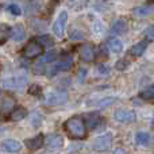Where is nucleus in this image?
<instances>
[{
	"label": "nucleus",
	"mask_w": 154,
	"mask_h": 154,
	"mask_svg": "<svg viewBox=\"0 0 154 154\" xmlns=\"http://www.w3.org/2000/svg\"><path fill=\"white\" fill-rule=\"evenodd\" d=\"M65 130L73 139H84L87 137V125L81 116H73L65 122Z\"/></svg>",
	"instance_id": "f257e3e1"
},
{
	"label": "nucleus",
	"mask_w": 154,
	"mask_h": 154,
	"mask_svg": "<svg viewBox=\"0 0 154 154\" xmlns=\"http://www.w3.org/2000/svg\"><path fill=\"white\" fill-rule=\"evenodd\" d=\"M73 68V58L70 54H66L65 57H62L61 61H58L57 64H54L53 66L49 69V77H54L56 75H58L60 72H68Z\"/></svg>",
	"instance_id": "f03ea898"
},
{
	"label": "nucleus",
	"mask_w": 154,
	"mask_h": 154,
	"mask_svg": "<svg viewBox=\"0 0 154 154\" xmlns=\"http://www.w3.org/2000/svg\"><path fill=\"white\" fill-rule=\"evenodd\" d=\"M43 53V46L38 42L37 39L30 41L26 45V48L23 49V56L29 60H34L37 57H39Z\"/></svg>",
	"instance_id": "7ed1b4c3"
},
{
	"label": "nucleus",
	"mask_w": 154,
	"mask_h": 154,
	"mask_svg": "<svg viewBox=\"0 0 154 154\" xmlns=\"http://www.w3.org/2000/svg\"><path fill=\"white\" fill-rule=\"evenodd\" d=\"M66 23H68V11L62 10L60 12V15L57 16L56 22L53 23V32L56 37L62 38L65 34V29H66Z\"/></svg>",
	"instance_id": "20e7f679"
},
{
	"label": "nucleus",
	"mask_w": 154,
	"mask_h": 154,
	"mask_svg": "<svg viewBox=\"0 0 154 154\" xmlns=\"http://www.w3.org/2000/svg\"><path fill=\"white\" fill-rule=\"evenodd\" d=\"M26 82H27V76L16 75L5 79L3 81V85H4V88H8V89H22L26 85Z\"/></svg>",
	"instance_id": "39448f33"
},
{
	"label": "nucleus",
	"mask_w": 154,
	"mask_h": 154,
	"mask_svg": "<svg viewBox=\"0 0 154 154\" xmlns=\"http://www.w3.org/2000/svg\"><path fill=\"white\" fill-rule=\"evenodd\" d=\"M69 100V95L64 91H57V92H50L46 96V103L49 106H62Z\"/></svg>",
	"instance_id": "423d86ee"
},
{
	"label": "nucleus",
	"mask_w": 154,
	"mask_h": 154,
	"mask_svg": "<svg viewBox=\"0 0 154 154\" xmlns=\"http://www.w3.org/2000/svg\"><path fill=\"white\" fill-rule=\"evenodd\" d=\"M112 145V135L111 134H106V135H100L93 141L92 149L96 152H106L111 147Z\"/></svg>",
	"instance_id": "0eeeda50"
},
{
	"label": "nucleus",
	"mask_w": 154,
	"mask_h": 154,
	"mask_svg": "<svg viewBox=\"0 0 154 154\" xmlns=\"http://www.w3.org/2000/svg\"><path fill=\"white\" fill-rule=\"evenodd\" d=\"M45 145L49 150H58L64 146V138L60 134H50L45 138Z\"/></svg>",
	"instance_id": "6e6552de"
},
{
	"label": "nucleus",
	"mask_w": 154,
	"mask_h": 154,
	"mask_svg": "<svg viewBox=\"0 0 154 154\" xmlns=\"http://www.w3.org/2000/svg\"><path fill=\"white\" fill-rule=\"evenodd\" d=\"M114 119L116 122L120 123H131L135 120V114L130 109H125V108H119L115 111L114 114Z\"/></svg>",
	"instance_id": "1a4fd4ad"
},
{
	"label": "nucleus",
	"mask_w": 154,
	"mask_h": 154,
	"mask_svg": "<svg viewBox=\"0 0 154 154\" xmlns=\"http://www.w3.org/2000/svg\"><path fill=\"white\" fill-rule=\"evenodd\" d=\"M95 46L92 43H85V45L80 46L79 48V56L82 61L91 62L95 60Z\"/></svg>",
	"instance_id": "9d476101"
},
{
	"label": "nucleus",
	"mask_w": 154,
	"mask_h": 154,
	"mask_svg": "<svg viewBox=\"0 0 154 154\" xmlns=\"http://www.w3.org/2000/svg\"><path fill=\"white\" fill-rule=\"evenodd\" d=\"M2 147H3V150H5L8 153H19L23 146L16 139H5V141L2 142Z\"/></svg>",
	"instance_id": "9b49d317"
},
{
	"label": "nucleus",
	"mask_w": 154,
	"mask_h": 154,
	"mask_svg": "<svg viewBox=\"0 0 154 154\" xmlns=\"http://www.w3.org/2000/svg\"><path fill=\"white\" fill-rule=\"evenodd\" d=\"M10 37L15 42H22L26 38V29L23 27V24H15L14 27H11Z\"/></svg>",
	"instance_id": "f8f14e48"
},
{
	"label": "nucleus",
	"mask_w": 154,
	"mask_h": 154,
	"mask_svg": "<svg viewBox=\"0 0 154 154\" xmlns=\"http://www.w3.org/2000/svg\"><path fill=\"white\" fill-rule=\"evenodd\" d=\"M24 143H26V146L29 150H38L43 146V143H45V137H43V134H38V135H35L34 138L27 139Z\"/></svg>",
	"instance_id": "ddd939ff"
},
{
	"label": "nucleus",
	"mask_w": 154,
	"mask_h": 154,
	"mask_svg": "<svg viewBox=\"0 0 154 154\" xmlns=\"http://www.w3.org/2000/svg\"><path fill=\"white\" fill-rule=\"evenodd\" d=\"M127 27H128L127 22H126L125 19L119 18V19H116V20L112 23L111 32L112 34H116V35H123L126 31H127Z\"/></svg>",
	"instance_id": "4468645a"
},
{
	"label": "nucleus",
	"mask_w": 154,
	"mask_h": 154,
	"mask_svg": "<svg viewBox=\"0 0 154 154\" xmlns=\"http://www.w3.org/2000/svg\"><path fill=\"white\" fill-rule=\"evenodd\" d=\"M154 12V8L152 5H138V7L133 8V15L135 18H146V16L152 15Z\"/></svg>",
	"instance_id": "2eb2a0df"
},
{
	"label": "nucleus",
	"mask_w": 154,
	"mask_h": 154,
	"mask_svg": "<svg viewBox=\"0 0 154 154\" xmlns=\"http://www.w3.org/2000/svg\"><path fill=\"white\" fill-rule=\"evenodd\" d=\"M27 116V109L24 107H15L10 111V120L12 122H19V120H23Z\"/></svg>",
	"instance_id": "dca6fc26"
},
{
	"label": "nucleus",
	"mask_w": 154,
	"mask_h": 154,
	"mask_svg": "<svg viewBox=\"0 0 154 154\" xmlns=\"http://www.w3.org/2000/svg\"><path fill=\"white\" fill-rule=\"evenodd\" d=\"M147 41L145 39V41H141V42H138V43H135V45L131 48V56L133 57H141L142 54L145 53V50L147 49Z\"/></svg>",
	"instance_id": "f3484780"
},
{
	"label": "nucleus",
	"mask_w": 154,
	"mask_h": 154,
	"mask_svg": "<svg viewBox=\"0 0 154 154\" xmlns=\"http://www.w3.org/2000/svg\"><path fill=\"white\" fill-rule=\"evenodd\" d=\"M104 122H106V119L97 114H92L88 116V125L91 128H99V125H103Z\"/></svg>",
	"instance_id": "a211bd4d"
},
{
	"label": "nucleus",
	"mask_w": 154,
	"mask_h": 154,
	"mask_svg": "<svg viewBox=\"0 0 154 154\" xmlns=\"http://www.w3.org/2000/svg\"><path fill=\"white\" fill-rule=\"evenodd\" d=\"M135 142L138 145H141V146H146V145H149V142H150V134L145 133V131H139V133H137V135H135Z\"/></svg>",
	"instance_id": "6ab92c4d"
},
{
	"label": "nucleus",
	"mask_w": 154,
	"mask_h": 154,
	"mask_svg": "<svg viewBox=\"0 0 154 154\" xmlns=\"http://www.w3.org/2000/svg\"><path fill=\"white\" fill-rule=\"evenodd\" d=\"M108 48L111 49L114 53H120V51L123 50V43L120 39H118V38H111V39L108 41Z\"/></svg>",
	"instance_id": "aec40b11"
},
{
	"label": "nucleus",
	"mask_w": 154,
	"mask_h": 154,
	"mask_svg": "<svg viewBox=\"0 0 154 154\" xmlns=\"http://www.w3.org/2000/svg\"><path fill=\"white\" fill-rule=\"evenodd\" d=\"M41 64H50V62H54L57 60V51L54 50H50L48 51L46 54H41Z\"/></svg>",
	"instance_id": "412c9836"
},
{
	"label": "nucleus",
	"mask_w": 154,
	"mask_h": 154,
	"mask_svg": "<svg viewBox=\"0 0 154 154\" xmlns=\"http://www.w3.org/2000/svg\"><path fill=\"white\" fill-rule=\"evenodd\" d=\"M10 31H11V29L7 24H2L0 26V45L5 43V41L10 38Z\"/></svg>",
	"instance_id": "4be33fe9"
},
{
	"label": "nucleus",
	"mask_w": 154,
	"mask_h": 154,
	"mask_svg": "<svg viewBox=\"0 0 154 154\" xmlns=\"http://www.w3.org/2000/svg\"><path fill=\"white\" fill-rule=\"evenodd\" d=\"M118 99L114 97V96H108V97H104L101 99V100H99L97 103V107H100V108H107V107H111L114 103H116Z\"/></svg>",
	"instance_id": "5701e85b"
},
{
	"label": "nucleus",
	"mask_w": 154,
	"mask_h": 154,
	"mask_svg": "<svg viewBox=\"0 0 154 154\" xmlns=\"http://www.w3.org/2000/svg\"><path fill=\"white\" fill-rule=\"evenodd\" d=\"M14 106H15V100L8 96V97L4 99V101H3V104H2V111L3 112H10L11 109L14 108Z\"/></svg>",
	"instance_id": "b1692460"
},
{
	"label": "nucleus",
	"mask_w": 154,
	"mask_h": 154,
	"mask_svg": "<svg viewBox=\"0 0 154 154\" xmlns=\"http://www.w3.org/2000/svg\"><path fill=\"white\" fill-rule=\"evenodd\" d=\"M139 97L143 99V100H152V99H154V85L142 91V92L139 93Z\"/></svg>",
	"instance_id": "393cba45"
},
{
	"label": "nucleus",
	"mask_w": 154,
	"mask_h": 154,
	"mask_svg": "<svg viewBox=\"0 0 154 154\" xmlns=\"http://www.w3.org/2000/svg\"><path fill=\"white\" fill-rule=\"evenodd\" d=\"M30 120H31V125L34 126V127H39L41 123H42V120H43V116L39 114V112L35 111V112H32V114H31Z\"/></svg>",
	"instance_id": "a878e982"
},
{
	"label": "nucleus",
	"mask_w": 154,
	"mask_h": 154,
	"mask_svg": "<svg viewBox=\"0 0 154 154\" xmlns=\"http://www.w3.org/2000/svg\"><path fill=\"white\" fill-rule=\"evenodd\" d=\"M29 95H31V96H41L42 95V87L41 85H38V84H31L29 87Z\"/></svg>",
	"instance_id": "bb28decb"
},
{
	"label": "nucleus",
	"mask_w": 154,
	"mask_h": 154,
	"mask_svg": "<svg viewBox=\"0 0 154 154\" xmlns=\"http://www.w3.org/2000/svg\"><path fill=\"white\" fill-rule=\"evenodd\" d=\"M38 42L42 46H48V48L54 45V41L51 39V37H49V35H42V37H39L38 38Z\"/></svg>",
	"instance_id": "cd10ccee"
},
{
	"label": "nucleus",
	"mask_w": 154,
	"mask_h": 154,
	"mask_svg": "<svg viewBox=\"0 0 154 154\" xmlns=\"http://www.w3.org/2000/svg\"><path fill=\"white\" fill-rule=\"evenodd\" d=\"M96 70H97V73L100 76H108L109 73H111V68L106 64H99L97 68H96Z\"/></svg>",
	"instance_id": "c85d7f7f"
},
{
	"label": "nucleus",
	"mask_w": 154,
	"mask_h": 154,
	"mask_svg": "<svg viewBox=\"0 0 154 154\" xmlns=\"http://www.w3.org/2000/svg\"><path fill=\"white\" fill-rule=\"evenodd\" d=\"M70 39L72 41H81V39H84L85 38V34L81 31V30H79V29H76V30H73L72 32H70Z\"/></svg>",
	"instance_id": "c756f323"
},
{
	"label": "nucleus",
	"mask_w": 154,
	"mask_h": 154,
	"mask_svg": "<svg viewBox=\"0 0 154 154\" xmlns=\"http://www.w3.org/2000/svg\"><path fill=\"white\" fill-rule=\"evenodd\" d=\"M7 10H8V12L14 16H19L22 14V8H20V5H18V4H10Z\"/></svg>",
	"instance_id": "7c9ffc66"
},
{
	"label": "nucleus",
	"mask_w": 154,
	"mask_h": 154,
	"mask_svg": "<svg viewBox=\"0 0 154 154\" xmlns=\"http://www.w3.org/2000/svg\"><path fill=\"white\" fill-rule=\"evenodd\" d=\"M127 66H128V62L126 61V60H119V61H116V64H115V68H116V70H119V72L126 70Z\"/></svg>",
	"instance_id": "2f4dec72"
},
{
	"label": "nucleus",
	"mask_w": 154,
	"mask_h": 154,
	"mask_svg": "<svg viewBox=\"0 0 154 154\" xmlns=\"http://www.w3.org/2000/svg\"><path fill=\"white\" fill-rule=\"evenodd\" d=\"M87 75H88V69H87V68H80L79 73H77V80H79V82H84Z\"/></svg>",
	"instance_id": "473e14b6"
},
{
	"label": "nucleus",
	"mask_w": 154,
	"mask_h": 154,
	"mask_svg": "<svg viewBox=\"0 0 154 154\" xmlns=\"http://www.w3.org/2000/svg\"><path fill=\"white\" fill-rule=\"evenodd\" d=\"M95 57H97L99 60H106L107 57H108V51H107L106 46H100V48H99V54Z\"/></svg>",
	"instance_id": "72a5a7b5"
},
{
	"label": "nucleus",
	"mask_w": 154,
	"mask_h": 154,
	"mask_svg": "<svg viewBox=\"0 0 154 154\" xmlns=\"http://www.w3.org/2000/svg\"><path fill=\"white\" fill-rule=\"evenodd\" d=\"M146 41L147 42H153L154 41V26L149 27L146 30Z\"/></svg>",
	"instance_id": "f704fd0d"
},
{
	"label": "nucleus",
	"mask_w": 154,
	"mask_h": 154,
	"mask_svg": "<svg viewBox=\"0 0 154 154\" xmlns=\"http://www.w3.org/2000/svg\"><path fill=\"white\" fill-rule=\"evenodd\" d=\"M114 153H115V154H116V153H126V150H123V149H116Z\"/></svg>",
	"instance_id": "c9c22d12"
},
{
	"label": "nucleus",
	"mask_w": 154,
	"mask_h": 154,
	"mask_svg": "<svg viewBox=\"0 0 154 154\" xmlns=\"http://www.w3.org/2000/svg\"><path fill=\"white\" fill-rule=\"evenodd\" d=\"M152 126H153V128H154V119H153V122H152Z\"/></svg>",
	"instance_id": "e433bc0d"
},
{
	"label": "nucleus",
	"mask_w": 154,
	"mask_h": 154,
	"mask_svg": "<svg viewBox=\"0 0 154 154\" xmlns=\"http://www.w3.org/2000/svg\"><path fill=\"white\" fill-rule=\"evenodd\" d=\"M0 70H2V65H0Z\"/></svg>",
	"instance_id": "4c0bfd02"
}]
</instances>
